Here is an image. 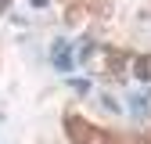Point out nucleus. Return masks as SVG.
<instances>
[{
  "mask_svg": "<svg viewBox=\"0 0 151 144\" xmlns=\"http://www.w3.org/2000/svg\"><path fill=\"white\" fill-rule=\"evenodd\" d=\"M50 65L58 68V72H72L76 61H72V43L68 40H54L50 43Z\"/></svg>",
  "mask_w": 151,
  "mask_h": 144,
  "instance_id": "nucleus-1",
  "label": "nucleus"
},
{
  "mask_svg": "<svg viewBox=\"0 0 151 144\" xmlns=\"http://www.w3.org/2000/svg\"><path fill=\"white\" fill-rule=\"evenodd\" d=\"M129 115L133 119H151V90H140V94L129 97Z\"/></svg>",
  "mask_w": 151,
  "mask_h": 144,
  "instance_id": "nucleus-2",
  "label": "nucleus"
},
{
  "mask_svg": "<svg viewBox=\"0 0 151 144\" xmlns=\"http://www.w3.org/2000/svg\"><path fill=\"white\" fill-rule=\"evenodd\" d=\"M68 86L76 90V94H86V90H90V83H86V79H68Z\"/></svg>",
  "mask_w": 151,
  "mask_h": 144,
  "instance_id": "nucleus-3",
  "label": "nucleus"
},
{
  "mask_svg": "<svg viewBox=\"0 0 151 144\" xmlns=\"http://www.w3.org/2000/svg\"><path fill=\"white\" fill-rule=\"evenodd\" d=\"M29 4H32V7H47V0H29Z\"/></svg>",
  "mask_w": 151,
  "mask_h": 144,
  "instance_id": "nucleus-4",
  "label": "nucleus"
},
{
  "mask_svg": "<svg viewBox=\"0 0 151 144\" xmlns=\"http://www.w3.org/2000/svg\"><path fill=\"white\" fill-rule=\"evenodd\" d=\"M4 7H7V0H0V14H4Z\"/></svg>",
  "mask_w": 151,
  "mask_h": 144,
  "instance_id": "nucleus-5",
  "label": "nucleus"
}]
</instances>
